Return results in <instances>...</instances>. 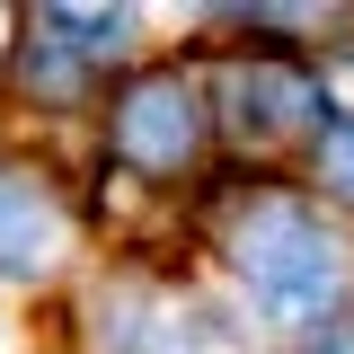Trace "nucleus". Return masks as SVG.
I'll return each instance as SVG.
<instances>
[{
	"label": "nucleus",
	"instance_id": "nucleus-1",
	"mask_svg": "<svg viewBox=\"0 0 354 354\" xmlns=\"http://www.w3.org/2000/svg\"><path fill=\"white\" fill-rule=\"evenodd\" d=\"M230 257H239L257 319H274V328H328L346 301V248L310 204H257L239 221Z\"/></svg>",
	"mask_w": 354,
	"mask_h": 354
},
{
	"label": "nucleus",
	"instance_id": "nucleus-2",
	"mask_svg": "<svg viewBox=\"0 0 354 354\" xmlns=\"http://www.w3.org/2000/svg\"><path fill=\"white\" fill-rule=\"evenodd\" d=\"M62 248H71L62 204L44 195L36 177L0 169V274H9V283H36V274H53V266H62Z\"/></svg>",
	"mask_w": 354,
	"mask_h": 354
},
{
	"label": "nucleus",
	"instance_id": "nucleus-3",
	"mask_svg": "<svg viewBox=\"0 0 354 354\" xmlns=\"http://www.w3.org/2000/svg\"><path fill=\"white\" fill-rule=\"evenodd\" d=\"M115 151L133 169H177L195 151V88L186 80H142L115 106Z\"/></svg>",
	"mask_w": 354,
	"mask_h": 354
},
{
	"label": "nucleus",
	"instance_id": "nucleus-4",
	"mask_svg": "<svg viewBox=\"0 0 354 354\" xmlns=\"http://www.w3.org/2000/svg\"><path fill=\"white\" fill-rule=\"evenodd\" d=\"M36 27H44V44H53V53L97 62V53H124V44H133V9H44Z\"/></svg>",
	"mask_w": 354,
	"mask_h": 354
},
{
	"label": "nucleus",
	"instance_id": "nucleus-5",
	"mask_svg": "<svg viewBox=\"0 0 354 354\" xmlns=\"http://www.w3.org/2000/svg\"><path fill=\"white\" fill-rule=\"evenodd\" d=\"M230 97H239V124H248V133H283V124H301L310 80H292V71L257 62V71H239V80H230Z\"/></svg>",
	"mask_w": 354,
	"mask_h": 354
},
{
	"label": "nucleus",
	"instance_id": "nucleus-6",
	"mask_svg": "<svg viewBox=\"0 0 354 354\" xmlns=\"http://www.w3.org/2000/svg\"><path fill=\"white\" fill-rule=\"evenodd\" d=\"M328 177H337V186H346V195H354V124L337 133V142H328Z\"/></svg>",
	"mask_w": 354,
	"mask_h": 354
},
{
	"label": "nucleus",
	"instance_id": "nucleus-7",
	"mask_svg": "<svg viewBox=\"0 0 354 354\" xmlns=\"http://www.w3.org/2000/svg\"><path fill=\"white\" fill-rule=\"evenodd\" d=\"M319 354H354V319H328L319 328Z\"/></svg>",
	"mask_w": 354,
	"mask_h": 354
},
{
	"label": "nucleus",
	"instance_id": "nucleus-8",
	"mask_svg": "<svg viewBox=\"0 0 354 354\" xmlns=\"http://www.w3.org/2000/svg\"><path fill=\"white\" fill-rule=\"evenodd\" d=\"M328 97H337V106H354V62H337V71H328Z\"/></svg>",
	"mask_w": 354,
	"mask_h": 354
},
{
	"label": "nucleus",
	"instance_id": "nucleus-9",
	"mask_svg": "<svg viewBox=\"0 0 354 354\" xmlns=\"http://www.w3.org/2000/svg\"><path fill=\"white\" fill-rule=\"evenodd\" d=\"M0 346H9V328H0Z\"/></svg>",
	"mask_w": 354,
	"mask_h": 354
}]
</instances>
